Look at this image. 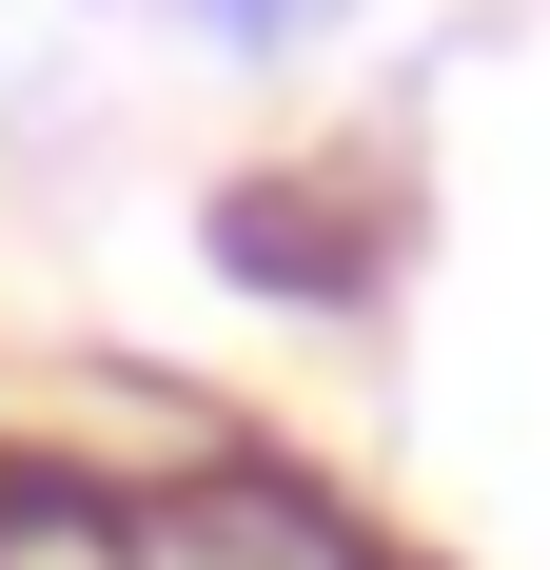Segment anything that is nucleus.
<instances>
[{"mask_svg": "<svg viewBox=\"0 0 550 570\" xmlns=\"http://www.w3.org/2000/svg\"><path fill=\"white\" fill-rule=\"evenodd\" d=\"M217 276L354 295V276H374V236H334V217H315V177H236V197H217Z\"/></svg>", "mask_w": 550, "mask_h": 570, "instance_id": "obj_1", "label": "nucleus"}, {"mask_svg": "<svg viewBox=\"0 0 550 570\" xmlns=\"http://www.w3.org/2000/svg\"><path fill=\"white\" fill-rule=\"evenodd\" d=\"M177 20H197L217 59H295V40H334L354 0H177Z\"/></svg>", "mask_w": 550, "mask_h": 570, "instance_id": "obj_2", "label": "nucleus"}, {"mask_svg": "<svg viewBox=\"0 0 550 570\" xmlns=\"http://www.w3.org/2000/svg\"><path fill=\"white\" fill-rule=\"evenodd\" d=\"M334 570H413V551H374V531H354V551H334Z\"/></svg>", "mask_w": 550, "mask_h": 570, "instance_id": "obj_3", "label": "nucleus"}]
</instances>
